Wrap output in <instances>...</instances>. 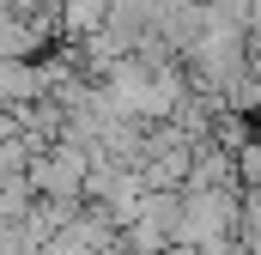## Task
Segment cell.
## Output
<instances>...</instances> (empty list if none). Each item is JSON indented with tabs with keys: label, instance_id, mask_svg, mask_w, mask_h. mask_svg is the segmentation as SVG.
Segmentation results:
<instances>
[{
	"label": "cell",
	"instance_id": "6da1fadb",
	"mask_svg": "<svg viewBox=\"0 0 261 255\" xmlns=\"http://www.w3.org/2000/svg\"><path fill=\"white\" fill-rule=\"evenodd\" d=\"M79 176H85V158H79V152H61V158H49V189H55V194H73V189H79Z\"/></svg>",
	"mask_w": 261,
	"mask_h": 255
},
{
	"label": "cell",
	"instance_id": "3957f363",
	"mask_svg": "<svg viewBox=\"0 0 261 255\" xmlns=\"http://www.w3.org/2000/svg\"><path fill=\"white\" fill-rule=\"evenodd\" d=\"M12 91H24V67H0V97H12Z\"/></svg>",
	"mask_w": 261,
	"mask_h": 255
},
{
	"label": "cell",
	"instance_id": "7a4b0ae2",
	"mask_svg": "<svg viewBox=\"0 0 261 255\" xmlns=\"http://www.w3.org/2000/svg\"><path fill=\"white\" fill-rule=\"evenodd\" d=\"M237 183L249 194H261V140H249V146L237 152Z\"/></svg>",
	"mask_w": 261,
	"mask_h": 255
},
{
	"label": "cell",
	"instance_id": "277c9868",
	"mask_svg": "<svg viewBox=\"0 0 261 255\" xmlns=\"http://www.w3.org/2000/svg\"><path fill=\"white\" fill-rule=\"evenodd\" d=\"M249 213H255V219H261V194H249Z\"/></svg>",
	"mask_w": 261,
	"mask_h": 255
}]
</instances>
